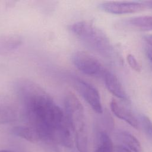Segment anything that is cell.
<instances>
[{"instance_id": "8992f818", "label": "cell", "mask_w": 152, "mask_h": 152, "mask_svg": "<svg viewBox=\"0 0 152 152\" xmlns=\"http://www.w3.org/2000/svg\"><path fill=\"white\" fill-rule=\"evenodd\" d=\"M100 8L110 14H125L135 13L145 8L142 2L135 1H108L102 3Z\"/></svg>"}, {"instance_id": "ba28073f", "label": "cell", "mask_w": 152, "mask_h": 152, "mask_svg": "<svg viewBox=\"0 0 152 152\" xmlns=\"http://www.w3.org/2000/svg\"><path fill=\"white\" fill-rule=\"evenodd\" d=\"M110 107L117 118L124 121L135 129L138 128V121L129 109L113 99L110 102Z\"/></svg>"}, {"instance_id": "52a82bcc", "label": "cell", "mask_w": 152, "mask_h": 152, "mask_svg": "<svg viewBox=\"0 0 152 152\" xmlns=\"http://www.w3.org/2000/svg\"><path fill=\"white\" fill-rule=\"evenodd\" d=\"M102 78L107 89L116 97L128 102V97L118 77L111 71L106 69Z\"/></svg>"}, {"instance_id": "2e32d148", "label": "cell", "mask_w": 152, "mask_h": 152, "mask_svg": "<svg viewBox=\"0 0 152 152\" xmlns=\"http://www.w3.org/2000/svg\"><path fill=\"white\" fill-rule=\"evenodd\" d=\"M116 152H132L127 147L123 145H118L116 147Z\"/></svg>"}, {"instance_id": "6da1fadb", "label": "cell", "mask_w": 152, "mask_h": 152, "mask_svg": "<svg viewBox=\"0 0 152 152\" xmlns=\"http://www.w3.org/2000/svg\"><path fill=\"white\" fill-rule=\"evenodd\" d=\"M14 89L23 106L28 126L38 132L40 141L48 150L56 152L58 139L72 131L65 112L39 84L26 78H20Z\"/></svg>"}, {"instance_id": "30bf717a", "label": "cell", "mask_w": 152, "mask_h": 152, "mask_svg": "<svg viewBox=\"0 0 152 152\" xmlns=\"http://www.w3.org/2000/svg\"><path fill=\"white\" fill-rule=\"evenodd\" d=\"M117 136L125 145V147L132 152H143V149L140 141L131 133L126 131H119L117 132Z\"/></svg>"}, {"instance_id": "277c9868", "label": "cell", "mask_w": 152, "mask_h": 152, "mask_svg": "<svg viewBox=\"0 0 152 152\" xmlns=\"http://www.w3.org/2000/svg\"><path fill=\"white\" fill-rule=\"evenodd\" d=\"M71 58L75 66L87 75L102 77L106 69L96 57L84 51L75 52Z\"/></svg>"}, {"instance_id": "5bb4252c", "label": "cell", "mask_w": 152, "mask_h": 152, "mask_svg": "<svg viewBox=\"0 0 152 152\" xmlns=\"http://www.w3.org/2000/svg\"><path fill=\"white\" fill-rule=\"evenodd\" d=\"M140 125L148 140L152 144V122L150 119L144 114L139 116Z\"/></svg>"}, {"instance_id": "e0dca14e", "label": "cell", "mask_w": 152, "mask_h": 152, "mask_svg": "<svg viewBox=\"0 0 152 152\" xmlns=\"http://www.w3.org/2000/svg\"><path fill=\"white\" fill-rule=\"evenodd\" d=\"M144 39L147 43L152 46V35H147L144 37Z\"/></svg>"}, {"instance_id": "7c38bea8", "label": "cell", "mask_w": 152, "mask_h": 152, "mask_svg": "<svg viewBox=\"0 0 152 152\" xmlns=\"http://www.w3.org/2000/svg\"><path fill=\"white\" fill-rule=\"evenodd\" d=\"M12 132L16 136L23 138L32 143L40 142L38 132L30 126H17L12 129Z\"/></svg>"}, {"instance_id": "d6986e66", "label": "cell", "mask_w": 152, "mask_h": 152, "mask_svg": "<svg viewBox=\"0 0 152 152\" xmlns=\"http://www.w3.org/2000/svg\"><path fill=\"white\" fill-rule=\"evenodd\" d=\"M147 55L148 59L152 62V48H148L147 50Z\"/></svg>"}, {"instance_id": "3957f363", "label": "cell", "mask_w": 152, "mask_h": 152, "mask_svg": "<svg viewBox=\"0 0 152 152\" xmlns=\"http://www.w3.org/2000/svg\"><path fill=\"white\" fill-rule=\"evenodd\" d=\"M64 112L69 125L75 134V144L84 147L88 142V132L84 107L72 92H68L64 99Z\"/></svg>"}, {"instance_id": "9c48e42d", "label": "cell", "mask_w": 152, "mask_h": 152, "mask_svg": "<svg viewBox=\"0 0 152 152\" xmlns=\"http://www.w3.org/2000/svg\"><path fill=\"white\" fill-rule=\"evenodd\" d=\"M23 43V39L18 34H10L0 37V54L11 52L18 48Z\"/></svg>"}, {"instance_id": "ac0fdd59", "label": "cell", "mask_w": 152, "mask_h": 152, "mask_svg": "<svg viewBox=\"0 0 152 152\" xmlns=\"http://www.w3.org/2000/svg\"><path fill=\"white\" fill-rule=\"evenodd\" d=\"M144 5L145 7V8H152V1H144L142 2Z\"/></svg>"}, {"instance_id": "5b68a950", "label": "cell", "mask_w": 152, "mask_h": 152, "mask_svg": "<svg viewBox=\"0 0 152 152\" xmlns=\"http://www.w3.org/2000/svg\"><path fill=\"white\" fill-rule=\"evenodd\" d=\"M74 88L89 104L92 109L97 113H103L100 96L97 89L90 83L77 77L70 78Z\"/></svg>"}, {"instance_id": "9a60e30c", "label": "cell", "mask_w": 152, "mask_h": 152, "mask_svg": "<svg viewBox=\"0 0 152 152\" xmlns=\"http://www.w3.org/2000/svg\"><path fill=\"white\" fill-rule=\"evenodd\" d=\"M126 60L129 65L132 69L137 72H140L141 71V66L134 55H132V54L128 55L126 57Z\"/></svg>"}, {"instance_id": "4fadbf2b", "label": "cell", "mask_w": 152, "mask_h": 152, "mask_svg": "<svg viewBox=\"0 0 152 152\" xmlns=\"http://www.w3.org/2000/svg\"><path fill=\"white\" fill-rule=\"evenodd\" d=\"M94 152H113V142L106 132L99 133V144Z\"/></svg>"}, {"instance_id": "ffe728a7", "label": "cell", "mask_w": 152, "mask_h": 152, "mask_svg": "<svg viewBox=\"0 0 152 152\" xmlns=\"http://www.w3.org/2000/svg\"><path fill=\"white\" fill-rule=\"evenodd\" d=\"M0 152H15V151L10 150H0Z\"/></svg>"}, {"instance_id": "8fae6325", "label": "cell", "mask_w": 152, "mask_h": 152, "mask_svg": "<svg viewBox=\"0 0 152 152\" xmlns=\"http://www.w3.org/2000/svg\"><path fill=\"white\" fill-rule=\"evenodd\" d=\"M129 27L143 31H152V16L141 15L129 18L126 21Z\"/></svg>"}, {"instance_id": "7a4b0ae2", "label": "cell", "mask_w": 152, "mask_h": 152, "mask_svg": "<svg viewBox=\"0 0 152 152\" xmlns=\"http://www.w3.org/2000/svg\"><path fill=\"white\" fill-rule=\"evenodd\" d=\"M69 30L86 46L97 53L109 58L113 53L112 45L106 34L88 21H81L68 26Z\"/></svg>"}]
</instances>
